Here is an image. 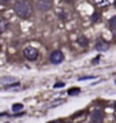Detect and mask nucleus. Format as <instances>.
I'll use <instances>...</instances> for the list:
<instances>
[{
  "label": "nucleus",
  "mask_w": 116,
  "mask_h": 123,
  "mask_svg": "<svg viewBox=\"0 0 116 123\" xmlns=\"http://www.w3.org/2000/svg\"><path fill=\"white\" fill-rule=\"evenodd\" d=\"M14 10H15V12H17L18 17L29 18L31 15V12H33V6H31V3L27 1V0H21V1H18V3L15 4Z\"/></svg>",
  "instance_id": "obj_1"
},
{
  "label": "nucleus",
  "mask_w": 116,
  "mask_h": 123,
  "mask_svg": "<svg viewBox=\"0 0 116 123\" xmlns=\"http://www.w3.org/2000/svg\"><path fill=\"white\" fill-rule=\"evenodd\" d=\"M23 56L26 57L27 60H36L38 57V51L33 47H26L23 49Z\"/></svg>",
  "instance_id": "obj_2"
},
{
  "label": "nucleus",
  "mask_w": 116,
  "mask_h": 123,
  "mask_svg": "<svg viewBox=\"0 0 116 123\" xmlns=\"http://www.w3.org/2000/svg\"><path fill=\"white\" fill-rule=\"evenodd\" d=\"M64 56H63V52L62 51H53V52L51 53V62L55 63V64H58V63H62Z\"/></svg>",
  "instance_id": "obj_3"
},
{
  "label": "nucleus",
  "mask_w": 116,
  "mask_h": 123,
  "mask_svg": "<svg viewBox=\"0 0 116 123\" xmlns=\"http://www.w3.org/2000/svg\"><path fill=\"white\" fill-rule=\"evenodd\" d=\"M52 6V0H37V7L41 11H48Z\"/></svg>",
  "instance_id": "obj_4"
},
{
  "label": "nucleus",
  "mask_w": 116,
  "mask_h": 123,
  "mask_svg": "<svg viewBox=\"0 0 116 123\" xmlns=\"http://www.w3.org/2000/svg\"><path fill=\"white\" fill-rule=\"evenodd\" d=\"M104 119V111L103 110H94L92 114V122L93 123H100Z\"/></svg>",
  "instance_id": "obj_5"
},
{
  "label": "nucleus",
  "mask_w": 116,
  "mask_h": 123,
  "mask_svg": "<svg viewBox=\"0 0 116 123\" xmlns=\"http://www.w3.org/2000/svg\"><path fill=\"white\" fill-rule=\"evenodd\" d=\"M96 49H97V51H107V49H108V44H107V43L100 41V43L96 45Z\"/></svg>",
  "instance_id": "obj_6"
},
{
  "label": "nucleus",
  "mask_w": 116,
  "mask_h": 123,
  "mask_svg": "<svg viewBox=\"0 0 116 123\" xmlns=\"http://www.w3.org/2000/svg\"><path fill=\"white\" fill-rule=\"evenodd\" d=\"M6 29H7V21L0 17V34H1V33H4Z\"/></svg>",
  "instance_id": "obj_7"
},
{
  "label": "nucleus",
  "mask_w": 116,
  "mask_h": 123,
  "mask_svg": "<svg viewBox=\"0 0 116 123\" xmlns=\"http://www.w3.org/2000/svg\"><path fill=\"white\" fill-rule=\"evenodd\" d=\"M94 3L100 7H104V6H108L112 3V0H94Z\"/></svg>",
  "instance_id": "obj_8"
},
{
  "label": "nucleus",
  "mask_w": 116,
  "mask_h": 123,
  "mask_svg": "<svg viewBox=\"0 0 116 123\" xmlns=\"http://www.w3.org/2000/svg\"><path fill=\"white\" fill-rule=\"evenodd\" d=\"M109 26H111L112 30H116V17H113L111 21H109Z\"/></svg>",
  "instance_id": "obj_9"
},
{
  "label": "nucleus",
  "mask_w": 116,
  "mask_h": 123,
  "mask_svg": "<svg viewBox=\"0 0 116 123\" xmlns=\"http://www.w3.org/2000/svg\"><path fill=\"white\" fill-rule=\"evenodd\" d=\"M79 45L81 47H87V38H86V37H81L79 38Z\"/></svg>",
  "instance_id": "obj_10"
},
{
  "label": "nucleus",
  "mask_w": 116,
  "mask_h": 123,
  "mask_svg": "<svg viewBox=\"0 0 116 123\" xmlns=\"http://www.w3.org/2000/svg\"><path fill=\"white\" fill-rule=\"evenodd\" d=\"M22 108H23L22 104H14V105H12V111H14V112H18V111H21Z\"/></svg>",
  "instance_id": "obj_11"
},
{
  "label": "nucleus",
  "mask_w": 116,
  "mask_h": 123,
  "mask_svg": "<svg viewBox=\"0 0 116 123\" xmlns=\"http://www.w3.org/2000/svg\"><path fill=\"white\" fill-rule=\"evenodd\" d=\"M0 82H3V84H8V82H15V79L14 78H3V79H0Z\"/></svg>",
  "instance_id": "obj_12"
},
{
  "label": "nucleus",
  "mask_w": 116,
  "mask_h": 123,
  "mask_svg": "<svg viewBox=\"0 0 116 123\" xmlns=\"http://www.w3.org/2000/svg\"><path fill=\"white\" fill-rule=\"evenodd\" d=\"M76 93H79V89H70V90H68V94H70V96L76 94Z\"/></svg>",
  "instance_id": "obj_13"
},
{
  "label": "nucleus",
  "mask_w": 116,
  "mask_h": 123,
  "mask_svg": "<svg viewBox=\"0 0 116 123\" xmlns=\"http://www.w3.org/2000/svg\"><path fill=\"white\" fill-rule=\"evenodd\" d=\"M64 86V82H58V84H55V88L59 89V88H63Z\"/></svg>",
  "instance_id": "obj_14"
},
{
  "label": "nucleus",
  "mask_w": 116,
  "mask_h": 123,
  "mask_svg": "<svg viewBox=\"0 0 116 123\" xmlns=\"http://www.w3.org/2000/svg\"><path fill=\"white\" fill-rule=\"evenodd\" d=\"M92 78H94V77H92V75H89V77H81L79 81H83V79H92Z\"/></svg>",
  "instance_id": "obj_15"
},
{
  "label": "nucleus",
  "mask_w": 116,
  "mask_h": 123,
  "mask_svg": "<svg viewBox=\"0 0 116 123\" xmlns=\"http://www.w3.org/2000/svg\"><path fill=\"white\" fill-rule=\"evenodd\" d=\"M48 123H62V120H59L58 119V120H51V122H48Z\"/></svg>",
  "instance_id": "obj_16"
},
{
  "label": "nucleus",
  "mask_w": 116,
  "mask_h": 123,
  "mask_svg": "<svg viewBox=\"0 0 116 123\" xmlns=\"http://www.w3.org/2000/svg\"><path fill=\"white\" fill-rule=\"evenodd\" d=\"M115 7H116V0H115Z\"/></svg>",
  "instance_id": "obj_17"
},
{
  "label": "nucleus",
  "mask_w": 116,
  "mask_h": 123,
  "mask_svg": "<svg viewBox=\"0 0 116 123\" xmlns=\"http://www.w3.org/2000/svg\"><path fill=\"white\" fill-rule=\"evenodd\" d=\"M0 1H4V0H0Z\"/></svg>",
  "instance_id": "obj_18"
}]
</instances>
